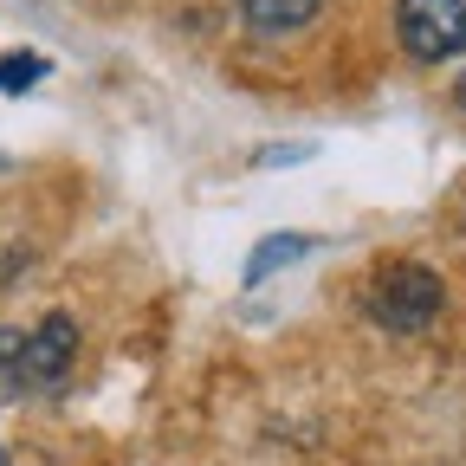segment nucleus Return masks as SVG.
<instances>
[{"label":"nucleus","mask_w":466,"mask_h":466,"mask_svg":"<svg viewBox=\"0 0 466 466\" xmlns=\"http://www.w3.org/2000/svg\"><path fill=\"white\" fill-rule=\"evenodd\" d=\"M441 305H447V285H441V272H428V266H415V259H395V266H382L376 279H370V318L382 324V330H428L434 318H441Z\"/></svg>","instance_id":"f257e3e1"},{"label":"nucleus","mask_w":466,"mask_h":466,"mask_svg":"<svg viewBox=\"0 0 466 466\" xmlns=\"http://www.w3.org/2000/svg\"><path fill=\"white\" fill-rule=\"evenodd\" d=\"M318 7L324 0H240V14H247L253 33H299V26L318 20Z\"/></svg>","instance_id":"39448f33"},{"label":"nucleus","mask_w":466,"mask_h":466,"mask_svg":"<svg viewBox=\"0 0 466 466\" xmlns=\"http://www.w3.org/2000/svg\"><path fill=\"white\" fill-rule=\"evenodd\" d=\"M39 78H46V58L39 52H7V58H0V91H7V97L33 91Z\"/></svg>","instance_id":"423d86ee"},{"label":"nucleus","mask_w":466,"mask_h":466,"mask_svg":"<svg viewBox=\"0 0 466 466\" xmlns=\"http://www.w3.org/2000/svg\"><path fill=\"white\" fill-rule=\"evenodd\" d=\"M0 168H7V162H0Z\"/></svg>","instance_id":"9b49d317"},{"label":"nucleus","mask_w":466,"mask_h":466,"mask_svg":"<svg viewBox=\"0 0 466 466\" xmlns=\"http://www.w3.org/2000/svg\"><path fill=\"white\" fill-rule=\"evenodd\" d=\"M305 253H318V233H266V240L247 253V285H266L272 272L299 266Z\"/></svg>","instance_id":"20e7f679"},{"label":"nucleus","mask_w":466,"mask_h":466,"mask_svg":"<svg viewBox=\"0 0 466 466\" xmlns=\"http://www.w3.org/2000/svg\"><path fill=\"white\" fill-rule=\"evenodd\" d=\"M460 104H466V78H460Z\"/></svg>","instance_id":"1a4fd4ad"},{"label":"nucleus","mask_w":466,"mask_h":466,"mask_svg":"<svg viewBox=\"0 0 466 466\" xmlns=\"http://www.w3.org/2000/svg\"><path fill=\"white\" fill-rule=\"evenodd\" d=\"M20 343H26V330H0V382L14 376V363H20Z\"/></svg>","instance_id":"0eeeda50"},{"label":"nucleus","mask_w":466,"mask_h":466,"mask_svg":"<svg viewBox=\"0 0 466 466\" xmlns=\"http://www.w3.org/2000/svg\"><path fill=\"white\" fill-rule=\"evenodd\" d=\"M401 52L421 66H447L466 52V0H395Z\"/></svg>","instance_id":"f03ea898"},{"label":"nucleus","mask_w":466,"mask_h":466,"mask_svg":"<svg viewBox=\"0 0 466 466\" xmlns=\"http://www.w3.org/2000/svg\"><path fill=\"white\" fill-rule=\"evenodd\" d=\"M0 466H7V453H0Z\"/></svg>","instance_id":"9d476101"},{"label":"nucleus","mask_w":466,"mask_h":466,"mask_svg":"<svg viewBox=\"0 0 466 466\" xmlns=\"http://www.w3.org/2000/svg\"><path fill=\"white\" fill-rule=\"evenodd\" d=\"M14 272H26V253H0V285H7Z\"/></svg>","instance_id":"6e6552de"},{"label":"nucleus","mask_w":466,"mask_h":466,"mask_svg":"<svg viewBox=\"0 0 466 466\" xmlns=\"http://www.w3.org/2000/svg\"><path fill=\"white\" fill-rule=\"evenodd\" d=\"M72 357H78V324H72L66 311H52L39 330H26L20 363H14V376L0 382V389H20V395L58 389V382H66V370H72Z\"/></svg>","instance_id":"7ed1b4c3"}]
</instances>
